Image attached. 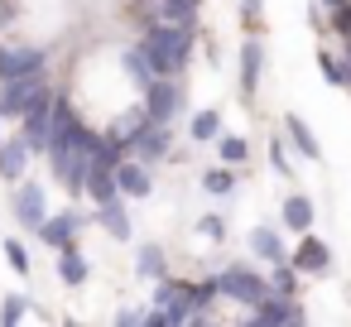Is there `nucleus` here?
I'll return each instance as SVG.
<instances>
[{
	"instance_id": "obj_1",
	"label": "nucleus",
	"mask_w": 351,
	"mask_h": 327,
	"mask_svg": "<svg viewBox=\"0 0 351 327\" xmlns=\"http://www.w3.org/2000/svg\"><path fill=\"white\" fill-rule=\"evenodd\" d=\"M193 39H197V25H178V20H149L145 25V58L159 77H178L193 58Z\"/></svg>"
},
{
	"instance_id": "obj_2",
	"label": "nucleus",
	"mask_w": 351,
	"mask_h": 327,
	"mask_svg": "<svg viewBox=\"0 0 351 327\" xmlns=\"http://www.w3.org/2000/svg\"><path fill=\"white\" fill-rule=\"evenodd\" d=\"M217 284H221V298H236V303H245V308H260V303L274 293V284H269L265 274L245 269V265H226V269L217 274Z\"/></svg>"
},
{
	"instance_id": "obj_3",
	"label": "nucleus",
	"mask_w": 351,
	"mask_h": 327,
	"mask_svg": "<svg viewBox=\"0 0 351 327\" xmlns=\"http://www.w3.org/2000/svg\"><path fill=\"white\" fill-rule=\"evenodd\" d=\"M53 87H44L39 97H34V106L20 116L25 121V140H29V149L34 154H49V145H53Z\"/></svg>"
},
{
	"instance_id": "obj_4",
	"label": "nucleus",
	"mask_w": 351,
	"mask_h": 327,
	"mask_svg": "<svg viewBox=\"0 0 351 327\" xmlns=\"http://www.w3.org/2000/svg\"><path fill=\"white\" fill-rule=\"evenodd\" d=\"M289 322H308L298 293H269L260 308H250V327H289Z\"/></svg>"
},
{
	"instance_id": "obj_5",
	"label": "nucleus",
	"mask_w": 351,
	"mask_h": 327,
	"mask_svg": "<svg viewBox=\"0 0 351 327\" xmlns=\"http://www.w3.org/2000/svg\"><path fill=\"white\" fill-rule=\"evenodd\" d=\"M44 87H49V82H44V73H29V77H10V82H0V116H25Z\"/></svg>"
},
{
	"instance_id": "obj_6",
	"label": "nucleus",
	"mask_w": 351,
	"mask_h": 327,
	"mask_svg": "<svg viewBox=\"0 0 351 327\" xmlns=\"http://www.w3.org/2000/svg\"><path fill=\"white\" fill-rule=\"evenodd\" d=\"M49 53L34 49V44H0V82H10V77H29V73H44Z\"/></svg>"
},
{
	"instance_id": "obj_7",
	"label": "nucleus",
	"mask_w": 351,
	"mask_h": 327,
	"mask_svg": "<svg viewBox=\"0 0 351 327\" xmlns=\"http://www.w3.org/2000/svg\"><path fill=\"white\" fill-rule=\"evenodd\" d=\"M178 106H183V87H178L173 77H154V82L145 87V111H149L154 125H169Z\"/></svg>"
},
{
	"instance_id": "obj_8",
	"label": "nucleus",
	"mask_w": 351,
	"mask_h": 327,
	"mask_svg": "<svg viewBox=\"0 0 351 327\" xmlns=\"http://www.w3.org/2000/svg\"><path fill=\"white\" fill-rule=\"evenodd\" d=\"M154 303L169 313V322L173 327H183V322H193L197 317V303H193V284H173V279H159V289H154Z\"/></svg>"
},
{
	"instance_id": "obj_9",
	"label": "nucleus",
	"mask_w": 351,
	"mask_h": 327,
	"mask_svg": "<svg viewBox=\"0 0 351 327\" xmlns=\"http://www.w3.org/2000/svg\"><path fill=\"white\" fill-rule=\"evenodd\" d=\"M15 221H20V226H29V231H39V226L49 221L44 183H20V193H15Z\"/></svg>"
},
{
	"instance_id": "obj_10",
	"label": "nucleus",
	"mask_w": 351,
	"mask_h": 327,
	"mask_svg": "<svg viewBox=\"0 0 351 327\" xmlns=\"http://www.w3.org/2000/svg\"><path fill=\"white\" fill-rule=\"evenodd\" d=\"M169 145H173V135H169V125H145V130H135L130 135V154L140 159V164H159L164 154H169Z\"/></svg>"
},
{
	"instance_id": "obj_11",
	"label": "nucleus",
	"mask_w": 351,
	"mask_h": 327,
	"mask_svg": "<svg viewBox=\"0 0 351 327\" xmlns=\"http://www.w3.org/2000/svg\"><path fill=\"white\" fill-rule=\"evenodd\" d=\"M87 226V217L82 212H58V217H49L44 226H39V241L44 245H53V250H63V245H73L77 241V231Z\"/></svg>"
},
{
	"instance_id": "obj_12",
	"label": "nucleus",
	"mask_w": 351,
	"mask_h": 327,
	"mask_svg": "<svg viewBox=\"0 0 351 327\" xmlns=\"http://www.w3.org/2000/svg\"><path fill=\"white\" fill-rule=\"evenodd\" d=\"M303 274H327L332 269V250H327V241H317V236H308L303 231V241H298V250L289 255Z\"/></svg>"
},
{
	"instance_id": "obj_13",
	"label": "nucleus",
	"mask_w": 351,
	"mask_h": 327,
	"mask_svg": "<svg viewBox=\"0 0 351 327\" xmlns=\"http://www.w3.org/2000/svg\"><path fill=\"white\" fill-rule=\"evenodd\" d=\"M87 197L101 207V202H111V197H125L121 193V178H116V169L111 164H101V159H92V173H87Z\"/></svg>"
},
{
	"instance_id": "obj_14",
	"label": "nucleus",
	"mask_w": 351,
	"mask_h": 327,
	"mask_svg": "<svg viewBox=\"0 0 351 327\" xmlns=\"http://www.w3.org/2000/svg\"><path fill=\"white\" fill-rule=\"evenodd\" d=\"M260 73H265V44H260V39H245V44H241V92H245V97H255Z\"/></svg>"
},
{
	"instance_id": "obj_15",
	"label": "nucleus",
	"mask_w": 351,
	"mask_h": 327,
	"mask_svg": "<svg viewBox=\"0 0 351 327\" xmlns=\"http://www.w3.org/2000/svg\"><path fill=\"white\" fill-rule=\"evenodd\" d=\"M116 178H121V193H125V197H149V193H154L149 164H140V159H125V164L116 169Z\"/></svg>"
},
{
	"instance_id": "obj_16",
	"label": "nucleus",
	"mask_w": 351,
	"mask_h": 327,
	"mask_svg": "<svg viewBox=\"0 0 351 327\" xmlns=\"http://www.w3.org/2000/svg\"><path fill=\"white\" fill-rule=\"evenodd\" d=\"M29 140L20 135V140H0V178H20L25 173V164H29Z\"/></svg>"
},
{
	"instance_id": "obj_17",
	"label": "nucleus",
	"mask_w": 351,
	"mask_h": 327,
	"mask_svg": "<svg viewBox=\"0 0 351 327\" xmlns=\"http://www.w3.org/2000/svg\"><path fill=\"white\" fill-rule=\"evenodd\" d=\"M250 250H255L260 260H269V265H279V260H289V250H284V236H279L274 226H265V221H260V226L250 231Z\"/></svg>"
},
{
	"instance_id": "obj_18",
	"label": "nucleus",
	"mask_w": 351,
	"mask_h": 327,
	"mask_svg": "<svg viewBox=\"0 0 351 327\" xmlns=\"http://www.w3.org/2000/svg\"><path fill=\"white\" fill-rule=\"evenodd\" d=\"M284 130H289V140H293V149H298L303 159H322V145H317V135L308 130L303 116H284Z\"/></svg>"
},
{
	"instance_id": "obj_19",
	"label": "nucleus",
	"mask_w": 351,
	"mask_h": 327,
	"mask_svg": "<svg viewBox=\"0 0 351 327\" xmlns=\"http://www.w3.org/2000/svg\"><path fill=\"white\" fill-rule=\"evenodd\" d=\"M313 217H317V212H313V197H303V193L284 197V226H289V231H298V236H303V231L313 226Z\"/></svg>"
},
{
	"instance_id": "obj_20",
	"label": "nucleus",
	"mask_w": 351,
	"mask_h": 327,
	"mask_svg": "<svg viewBox=\"0 0 351 327\" xmlns=\"http://www.w3.org/2000/svg\"><path fill=\"white\" fill-rule=\"evenodd\" d=\"M87 274H92L87 255H82V250H73V245H63V250H58V279H63V284H82Z\"/></svg>"
},
{
	"instance_id": "obj_21",
	"label": "nucleus",
	"mask_w": 351,
	"mask_h": 327,
	"mask_svg": "<svg viewBox=\"0 0 351 327\" xmlns=\"http://www.w3.org/2000/svg\"><path fill=\"white\" fill-rule=\"evenodd\" d=\"M101 226L116 236V241H130V212L121 207V197H111V202H101Z\"/></svg>"
},
{
	"instance_id": "obj_22",
	"label": "nucleus",
	"mask_w": 351,
	"mask_h": 327,
	"mask_svg": "<svg viewBox=\"0 0 351 327\" xmlns=\"http://www.w3.org/2000/svg\"><path fill=\"white\" fill-rule=\"evenodd\" d=\"M135 269H140V279H164V269H169V260H164V250L149 241V245H140V255H135Z\"/></svg>"
},
{
	"instance_id": "obj_23",
	"label": "nucleus",
	"mask_w": 351,
	"mask_h": 327,
	"mask_svg": "<svg viewBox=\"0 0 351 327\" xmlns=\"http://www.w3.org/2000/svg\"><path fill=\"white\" fill-rule=\"evenodd\" d=\"M125 77L135 82V87H149L159 73L149 68V58H145V49H125Z\"/></svg>"
},
{
	"instance_id": "obj_24",
	"label": "nucleus",
	"mask_w": 351,
	"mask_h": 327,
	"mask_svg": "<svg viewBox=\"0 0 351 327\" xmlns=\"http://www.w3.org/2000/svg\"><path fill=\"white\" fill-rule=\"evenodd\" d=\"M217 298H221V284H217V274H212V279H197V284H193V303H197V317H193V322H207V317H212L207 308H212Z\"/></svg>"
},
{
	"instance_id": "obj_25",
	"label": "nucleus",
	"mask_w": 351,
	"mask_h": 327,
	"mask_svg": "<svg viewBox=\"0 0 351 327\" xmlns=\"http://www.w3.org/2000/svg\"><path fill=\"white\" fill-rule=\"evenodd\" d=\"M188 130H193V140H197V145H212V140L221 135V111H197Z\"/></svg>"
},
{
	"instance_id": "obj_26",
	"label": "nucleus",
	"mask_w": 351,
	"mask_h": 327,
	"mask_svg": "<svg viewBox=\"0 0 351 327\" xmlns=\"http://www.w3.org/2000/svg\"><path fill=\"white\" fill-rule=\"evenodd\" d=\"M197 5L202 0H159V15L178 20V25H197Z\"/></svg>"
},
{
	"instance_id": "obj_27",
	"label": "nucleus",
	"mask_w": 351,
	"mask_h": 327,
	"mask_svg": "<svg viewBox=\"0 0 351 327\" xmlns=\"http://www.w3.org/2000/svg\"><path fill=\"white\" fill-rule=\"evenodd\" d=\"M202 193L231 197V193H236V173H231V169H207V173H202Z\"/></svg>"
},
{
	"instance_id": "obj_28",
	"label": "nucleus",
	"mask_w": 351,
	"mask_h": 327,
	"mask_svg": "<svg viewBox=\"0 0 351 327\" xmlns=\"http://www.w3.org/2000/svg\"><path fill=\"white\" fill-rule=\"evenodd\" d=\"M317 68L332 87H351V63L346 58H332V53H317Z\"/></svg>"
},
{
	"instance_id": "obj_29",
	"label": "nucleus",
	"mask_w": 351,
	"mask_h": 327,
	"mask_svg": "<svg viewBox=\"0 0 351 327\" xmlns=\"http://www.w3.org/2000/svg\"><path fill=\"white\" fill-rule=\"evenodd\" d=\"M298 274H303V269H298L293 260H279V265H274V274H269L274 293H298Z\"/></svg>"
},
{
	"instance_id": "obj_30",
	"label": "nucleus",
	"mask_w": 351,
	"mask_h": 327,
	"mask_svg": "<svg viewBox=\"0 0 351 327\" xmlns=\"http://www.w3.org/2000/svg\"><path fill=\"white\" fill-rule=\"evenodd\" d=\"M217 149H221L226 164H245V154H250V145L241 135H217Z\"/></svg>"
},
{
	"instance_id": "obj_31",
	"label": "nucleus",
	"mask_w": 351,
	"mask_h": 327,
	"mask_svg": "<svg viewBox=\"0 0 351 327\" xmlns=\"http://www.w3.org/2000/svg\"><path fill=\"white\" fill-rule=\"evenodd\" d=\"M25 308H29V298H25V293H5V303H0V322L15 327V322L25 317Z\"/></svg>"
},
{
	"instance_id": "obj_32",
	"label": "nucleus",
	"mask_w": 351,
	"mask_h": 327,
	"mask_svg": "<svg viewBox=\"0 0 351 327\" xmlns=\"http://www.w3.org/2000/svg\"><path fill=\"white\" fill-rule=\"evenodd\" d=\"M5 260H10L15 274H29V250H25L20 241H5Z\"/></svg>"
},
{
	"instance_id": "obj_33",
	"label": "nucleus",
	"mask_w": 351,
	"mask_h": 327,
	"mask_svg": "<svg viewBox=\"0 0 351 327\" xmlns=\"http://www.w3.org/2000/svg\"><path fill=\"white\" fill-rule=\"evenodd\" d=\"M332 29H337L341 39H351V0H341V5L332 10Z\"/></svg>"
},
{
	"instance_id": "obj_34",
	"label": "nucleus",
	"mask_w": 351,
	"mask_h": 327,
	"mask_svg": "<svg viewBox=\"0 0 351 327\" xmlns=\"http://www.w3.org/2000/svg\"><path fill=\"white\" fill-rule=\"evenodd\" d=\"M197 231H202V236H212V241H226V221H221V217H202V221H197Z\"/></svg>"
},
{
	"instance_id": "obj_35",
	"label": "nucleus",
	"mask_w": 351,
	"mask_h": 327,
	"mask_svg": "<svg viewBox=\"0 0 351 327\" xmlns=\"http://www.w3.org/2000/svg\"><path fill=\"white\" fill-rule=\"evenodd\" d=\"M116 322H121V327H145V308H121Z\"/></svg>"
},
{
	"instance_id": "obj_36",
	"label": "nucleus",
	"mask_w": 351,
	"mask_h": 327,
	"mask_svg": "<svg viewBox=\"0 0 351 327\" xmlns=\"http://www.w3.org/2000/svg\"><path fill=\"white\" fill-rule=\"evenodd\" d=\"M269 164H274L279 173H289V154H284V140H274V145H269Z\"/></svg>"
},
{
	"instance_id": "obj_37",
	"label": "nucleus",
	"mask_w": 351,
	"mask_h": 327,
	"mask_svg": "<svg viewBox=\"0 0 351 327\" xmlns=\"http://www.w3.org/2000/svg\"><path fill=\"white\" fill-rule=\"evenodd\" d=\"M241 20H245V25L260 20V0H241Z\"/></svg>"
},
{
	"instance_id": "obj_38",
	"label": "nucleus",
	"mask_w": 351,
	"mask_h": 327,
	"mask_svg": "<svg viewBox=\"0 0 351 327\" xmlns=\"http://www.w3.org/2000/svg\"><path fill=\"white\" fill-rule=\"evenodd\" d=\"M5 20H10V5H5V0H0V29H5Z\"/></svg>"
},
{
	"instance_id": "obj_39",
	"label": "nucleus",
	"mask_w": 351,
	"mask_h": 327,
	"mask_svg": "<svg viewBox=\"0 0 351 327\" xmlns=\"http://www.w3.org/2000/svg\"><path fill=\"white\" fill-rule=\"evenodd\" d=\"M322 5H327V10H337V5H341V0H322Z\"/></svg>"
},
{
	"instance_id": "obj_40",
	"label": "nucleus",
	"mask_w": 351,
	"mask_h": 327,
	"mask_svg": "<svg viewBox=\"0 0 351 327\" xmlns=\"http://www.w3.org/2000/svg\"><path fill=\"white\" fill-rule=\"evenodd\" d=\"M346 63H351V39H346Z\"/></svg>"
}]
</instances>
